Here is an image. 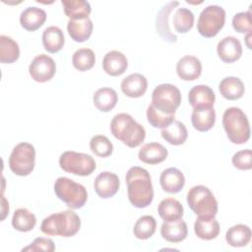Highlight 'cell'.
<instances>
[{"label": "cell", "instance_id": "5", "mask_svg": "<svg viewBox=\"0 0 252 252\" xmlns=\"http://www.w3.org/2000/svg\"><path fill=\"white\" fill-rule=\"evenodd\" d=\"M187 203L198 218L212 219L218 213V201L212 191L204 185H196L189 189Z\"/></svg>", "mask_w": 252, "mask_h": 252}, {"label": "cell", "instance_id": "21", "mask_svg": "<svg viewBox=\"0 0 252 252\" xmlns=\"http://www.w3.org/2000/svg\"><path fill=\"white\" fill-rule=\"evenodd\" d=\"M160 234L168 242H181L188 234L187 224L181 219L174 221H164L160 226Z\"/></svg>", "mask_w": 252, "mask_h": 252}, {"label": "cell", "instance_id": "16", "mask_svg": "<svg viewBox=\"0 0 252 252\" xmlns=\"http://www.w3.org/2000/svg\"><path fill=\"white\" fill-rule=\"evenodd\" d=\"M179 5L178 1H171L165 4L161 10L158 12L157 16V31L158 34L166 41L168 42H175L177 39V36L171 32V30L169 28L168 20L171 12L174 10L176 6Z\"/></svg>", "mask_w": 252, "mask_h": 252}, {"label": "cell", "instance_id": "23", "mask_svg": "<svg viewBox=\"0 0 252 252\" xmlns=\"http://www.w3.org/2000/svg\"><path fill=\"white\" fill-rule=\"evenodd\" d=\"M220 94L228 100H236L242 97L245 92L243 82L237 77H225L219 84Z\"/></svg>", "mask_w": 252, "mask_h": 252}, {"label": "cell", "instance_id": "41", "mask_svg": "<svg viewBox=\"0 0 252 252\" xmlns=\"http://www.w3.org/2000/svg\"><path fill=\"white\" fill-rule=\"evenodd\" d=\"M252 153L251 150H241L232 156V164L241 170H248L252 167Z\"/></svg>", "mask_w": 252, "mask_h": 252}, {"label": "cell", "instance_id": "32", "mask_svg": "<svg viewBox=\"0 0 252 252\" xmlns=\"http://www.w3.org/2000/svg\"><path fill=\"white\" fill-rule=\"evenodd\" d=\"M161 137L170 145L179 146L184 144L187 139L188 132L186 126L178 120H174L169 126L163 128L160 132Z\"/></svg>", "mask_w": 252, "mask_h": 252}, {"label": "cell", "instance_id": "20", "mask_svg": "<svg viewBox=\"0 0 252 252\" xmlns=\"http://www.w3.org/2000/svg\"><path fill=\"white\" fill-rule=\"evenodd\" d=\"M102 67L105 73L109 76H120L126 71L128 67V60L122 52L111 50L104 55Z\"/></svg>", "mask_w": 252, "mask_h": 252}, {"label": "cell", "instance_id": "39", "mask_svg": "<svg viewBox=\"0 0 252 252\" xmlns=\"http://www.w3.org/2000/svg\"><path fill=\"white\" fill-rule=\"evenodd\" d=\"M91 151L100 158L109 157L113 152V145L110 140L103 135H95L90 141Z\"/></svg>", "mask_w": 252, "mask_h": 252}, {"label": "cell", "instance_id": "15", "mask_svg": "<svg viewBox=\"0 0 252 252\" xmlns=\"http://www.w3.org/2000/svg\"><path fill=\"white\" fill-rule=\"evenodd\" d=\"M176 73L181 80L194 81L201 76L202 63L192 55H185L176 64Z\"/></svg>", "mask_w": 252, "mask_h": 252}, {"label": "cell", "instance_id": "18", "mask_svg": "<svg viewBox=\"0 0 252 252\" xmlns=\"http://www.w3.org/2000/svg\"><path fill=\"white\" fill-rule=\"evenodd\" d=\"M159 182L161 188L165 192L175 194L181 191L184 187L185 177L178 168L169 167L160 173Z\"/></svg>", "mask_w": 252, "mask_h": 252}, {"label": "cell", "instance_id": "4", "mask_svg": "<svg viewBox=\"0 0 252 252\" xmlns=\"http://www.w3.org/2000/svg\"><path fill=\"white\" fill-rule=\"evenodd\" d=\"M222 126L229 141L236 145L245 144L250 138L249 121L242 109L229 107L222 115Z\"/></svg>", "mask_w": 252, "mask_h": 252}, {"label": "cell", "instance_id": "8", "mask_svg": "<svg viewBox=\"0 0 252 252\" xmlns=\"http://www.w3.org/2000/svg\"><path fill=\"white\" fill-rule=\"evenodd\" d=\"M225 22V11L219 5H209L199 15L197 30L204 37H214L222 29Z\"/></svg>", "mask_w": 252, "mask_h": 252}, {"label": "cell", "instance_id": "17", "mask_svg": "<svg viewBox=\"0 0 252 252\" xmlns=\"http://www.w3.org/2000/svg\"><path fill=\"white\" fill-rule=\"evenodd\" d=\"M148 88L146 77L140 73H133L121 82V91L129 97H140L145 94Z\"/></svg>", "mask_w": 252, "mask_h": 252}, {"label": "cell", "instance_id": "28", "mask_svg": "<svg viewBox=\"0 0 252 252\" xmlns=\"http://www.w3.org/2000/svg\"><path fill=\"white\" fill-rule=\"evenodd\" d=\"M251 235V229L248 225L238 223L227 229L225 240L232 247H244L250 242Z\"/></svg>", "mask_w": 252, "mask_h": 252}, {"label": "cell", "instance_id": "1", "mask_svg": "<svg viewBox=\"0 0 252 252\" xmlns=\"http://www.w3.org/2000/svg\"><path fill=\"white\" fill-rule=\"evenodd\" d=\"M128 199L130 203L139 209L148 207L154 199L152 178L147 169L133 166L126 173Z\"/></svg>", "mask_w": 252, "mask_h": 252}, {"label": "cell", "instance_id": "6", "mask_svg": "<svg viewBox=\"0 0 252 252\" xmlns=\"http://www.w3.org/2000/svg\"><path fill=\"white\" fill-rule=\"evenodd\" d=\"M55 195L71 209L82 208L88 200L85 186L68 177H58L54 183Z\"/></svg>", "mask_w": 252, "mask_h": 252}, {"label": "cell", "instance_id": "26", "mask_svg": "<svg viewBox=\"0 0 252 252\" xmlns=\"http://www.w3.org/2000/svg\"><path fill=\"white\" fill-rule=\"evenodd\" d=\"M183 206L174 198H165L159 202L158 213L164 221H174L183 217Z\"/></svg>", "mask_w": 252, "mask_h": 252}, {"label": "cell", "instance_id": "19", "mask_svg": "<svg viewBox=\"0 0 252 252\" xmlns=\"http://www.w3.org/2000/svg\"><path fill=\"white\" fill-rule=\"evenodd\" d=\"M167 155L168 152L164 146L157 142H152L142 146L138 153V158L147 164H158L165 160Z\"/></svg>", "mask_w": 252, "mask_h": 252}, {"label": "cell", "instance_id": "10", "mask_svg": "<svg viewBox=\"0 0 252 252\" xmlns=\"http://www.w3.org/2000/svg\"><path fill=\"white\" fill-rule=\"evenodd\" d=\"M181 103V93L171 84H160L152 94V104L164 114H174Z\"/></svg>", "mask_w": 252, "mask_h": 252}, {"label": "cell", "instance_id": "40", "mask_svg": "<svg viewBox=\"0 0 252 252\" xmlns=\"http://www.w3.org/2000/svg\"><path fill=\"white\" fill-rule=\"evenodd\" d=\"M233 29L240 33H248L252 31V17L251 11L239 12L235 14L232 18Z\"/></svg>", "mask_w": 252, "mask_h": 252}, {"label": "cell", "instance_id": "37", "mask_svg": "<svg viewBox=\"0 0 252 252\" xmlns=\"http://www.w3.org/2000/svg\"><path fill=\"white\" fill-rule=\"evenodd\" d=\"M95 62V56L92 49L90 48H80L73 53L72 63L73 66L81 71H88L93 68Z\"/></svg>", "mask_w": 252, "mask_h": 252}, {"label": "cell", "instance_id": "13", "mask_svg": "<svg viewBox=\"0 0 252 252\" xmlns=\"http://www.w3.org/2000/svg\"><path fill=\"white\" fill-rule=\"evenodd\" d=\"M188 100L193 109L212 108L216 100V95L209 86L197 85L189 91Z\"/></svg>", "mask_w": 252, "mask_h": 252}, {"label": "cell", "instance_id": "3", "mask_svg": "<svg viewBox=\"0 0 252 252\" xmlns=\"http://www.w3.org/2000/svg\"><path fill=\"white\" fill-rule=\"evenodd\" d=\"M80 227L81 220L71 210L52 214L44 218L40 225V229L44 234L62 237L74 236L80 230Z\"/></svg>", "mask_w": 252, "mask_h": 252}, {"label": "cell", "instance_id": "24", "mask_svg": "<svg viewBox=\"0 0 252 252\" xmlns=\"http://www.w3.org/2000/svg\"><path fill=\"white\" fill-rule=\"evenodd\" d=\"M93 22L90 18L83 20H69L67 31L71 38L77 42H83L90 38L93 32Z\"/></svg>", "mask_w": 252, "mask_h": 252}, {"label": "cell", "instance_id": "7", "mask_svg": "<svg viewBox=\"0 0 252 252\" xmlns=\"http://www.w3.org/2000/svg\"><path fill=\"white\" fill-rule=\"evenodd\" d=\"M35 150L27 142L16 145L9 157V167L13 173L19 176L29 175L34 168Z\"/></svg>", "mask_w": 252, "mask_h": 252}, {"label": "cell", "instance_id": "25", "mask_svg": "<svg viewBox=\"0 0 252 252\" xmlns=\"http://www.w3.org/2000/svg\"><path fill=\"white\" fill-rule=\"evenodd\" d=\"M65 37L62 30L56 26L47 27L42 32V44L44 49L50 53H56L62 49Z\"/></svg>", "mask_w": 252, "mask_h": 252}, {"label": "cell", "instance_id": "27", "mask_svg": "<svg viewBox=\"0 0 252 252\" xmlns=\"http://www.w3.org/2000/svg\"><path fill=\"white\" fill-rule=\"evenodd\" d=\"M193 127L200 131L206 132L213 128L216 122V111L212 108H194L191 115Z\"/></svg>", "mask_w": 252, "mask_h": 252}, {"label": "cell", "instance_id": "12", "mask_svg": "<svg viewBox=\"0 0 252 252\" xmlns=\"http://www.w3.org/2000/svg\"><path fill=\"white\" fill-rule=\"evenodd\" d=\"M120 186L118 176L110 171L100 172L94 179V188L95 193L102 199L113 197Z\"/></svg>", "mask_w": 252, "mask_h": 252}, {"label": "cell", "instance_id": "22", "mask_svg": "<svg viewBox=\"0 0 252 252\" xmlns=\"http://www.w3.org/2000/svg\"><path fill=\"white\" fill-rule=\"evenodd\" d=\"M46 20V13L44 10L38 7H28L20 16L21 26L30 32L36 31L39 29Z\"/></svg>", "mask_w": 252, "mask_h": 252}, {"label": "cell", "instance_id": "42", "mask_svg": "<svg viewBox=\"0 0 252 252\" xmlns=\"http://www.w3.org/2000/svg\"><path fill=\"white\" fill-rule=\"evenodd\" d=\"M55 250L54 242L50 238L44 237H37L35 238L29 246L22 249V251H46V252H53Z\"/></svg>", "mask_w": 252, "mask_h": 252}, {"label": "cell", "instance_id": "35", "mask_svg": "<svg viewBox=\"0 0 252 252\" xmlns=\"http://www.w3.org/2000/svg\"><path fill=\"white\" fill-rule=\"evenodd\" d=\"M174 30L179 33H186L194 25V14L187 8H178L172 19Z\"/></svg>", "mask_w": 252, "mask_h": 252}, {"label": "cell", "instance_id": "31", "mask_svg": "<svg viewBox=\"0 0 252 252\" xmlns=\"http://www.w3.org/2000/svg\"><path fill=\"white\" fill-rule=\"evenodd\" d=\"M194 231L199 238L203 240H212L220 233V223L215 218H198L194 223Z\"/></svg>", "mask_w": 252, "mask_h": 252}, {"label": "cell", "instance_id": "38", "mask_svg": "<svg viewBox=\"0 0 252 252\" xmlns=\"http://www.w3.org/2000/svg\"><path fill=\"white\" fill-rule=\"evenodd\" d=\"M147 118L149 123L155 128H166L175 119L174 114H164L158 110L152 103L147 108Z\"/></svg>", "mask_w": 252, "mask_h": 252}, {"label": "cell", "instance_id": "34", "mask_svg": "<svg viewBox=\"0 0 252 252\" xmlns=\"http://www.w3.org/2000/svg\"><path fill=\"white\" fill-rule=\"evenodd\" d=\"M20 56L19 44L10 36L0 35V62L11 64L18 60Z\"/></svg>", "mask_w": 252, "mask_h": 252}, {"label": "cell", "instance_id": "11", "mask_svg": "<svg viewBox=\"0 0 252 252\" xmlns=\"http://www.w3.org/2000/svg\"><path fill=\"white\" fill-rule=\"evenodd\" d=\"M29 73L32 79L38 83H44L53 78L56 73V64L54 60L46 55H36L30 64Z\"/></svg>", "mask_w": 252, "mask_h": 252}, {"label": "cell", "instance_id": "29", "mask_svg": "<svg viewBox=\"0 0 252 252\" xmlns=\"http://www.w3.org/2000/svg\"><path fill=\"white\" fill-rule=\"evenodd\" d=\"M64 13L70 20H83L89 18L92 8L86 0H62Z\"/></svg>", "mask_w": 252, "mask_h": 252}, {"label": "cell", "instance_id": "9", "mask_svg": "<svg viewBox=\"0 0 252 252\" xmlns=\"http://www.w3.org/2000/svg\"><path fill=\"white\" fill-rule=\"evenodd\" d=\"M59 165L64 171L79 176L90 175L96 168L92 156L74 151L64 152L59 158Z\"/></svg>", "mask_w": 252, "mask_h": 252}, {"label": "cell", "instance_id": "43", "mask_svg": "<svg viewBox=\"0 0 252 252\" xmlns=\"http://www.w3.org/2000/svg\"><path fill=\"white\" fill-rule=\"evenodd\" d=\"M250 37H251V32H248L245 39H246V44H247V46H248L249 49H251V45L249 44V38H250Z\"/></svg>", "mask_w": 252, "mask_h": 252}, {"label": "cell", "instance_id": "30", "mask_svg": "<svg viewBox=\"0 0 252 252\" xmlns=\"http://www.w3.org/2000/svg\"><path fill=\"white\" fill-rule=\"evenodd\" d=\"M117 100V93L111 88H100L93 95L94 106L102 112H108L113 109Z\"/></svg>", "mask_w": 252, "mask_h": 252}, {"label": "cell", "instance_id": "2", "mask_svg": "<svg viewBox=\"0 0 252 252\" xmlns=\"http://www.w3.org/2000/svg\"><path fill=\"white\" fill-rule=\"evenodd\" d=\"M112 135L129 148L140 146L146 138L145 128L130 114L118 113L110 122Z\"/></svg>", "mask_w": 252, "mask_h": 252}, {"label": "cell", "instance_id": "33", "mask_svg": "<svg viewBox=\"0 0 252 252\" xmlns=\"http://www.w3.org/2000/svg\"><path fill=\"white\" fill-rule=\"evenodd\" d=\"M36 224L35 216L26 208L17 209L12 218V225L16 230L22 232L31 231Z\"/></svg>", "mask_w": 252, "mask_h": 252}, {"label": "cell", "instance_id": "36", "mask_svg": "<svg viewBox=\"0 0 252 252\" xmlns=\"http://www.w3.org/2000/svg\"><path fill=\"white\" fill-rule=\"evenodd\" d=\"M157 228V221L152 216H142L134 224L133 232L138 239H148L155 233Z\"/></svg>", "mask_w": 252, "mask_h": 252}, {"label": "cell", "instance_id": "14", "mask_svg": "<svg viewBox=\"0 0 252 252\" xmlns=\"http://www.w3.org/2000/svg\"><path fill=\"white\" fill-rule=\"evenodd\" d=\"M217 52L223 62L232 63L241 57L242 46L236 37L225 36L219 41Z\"/></svg>", "mask_w": 252, "mask_h": 252}]
</instances>
